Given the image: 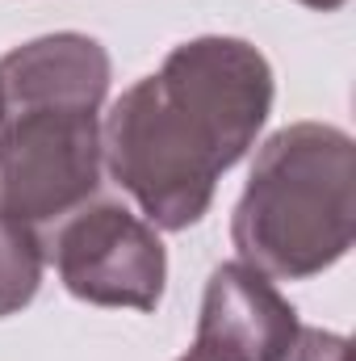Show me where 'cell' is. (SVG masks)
Here are the masks:
<instances>
[{"label": "cell", "instance_id": "obj_1", "mask_svg": "<svg viewBox=\"0 0 356 361\" xmlns=\"http://www.w3.org/2000/svg\"><path fill=\"white\" fill-rule=\"evenodd\" d=\"M272 109V68L243 38L205 34L168 51L101 122V156L151 227L205 219L218 177L235 169Z\"/></svg>", "mask_w": 356, "mask_h": 361}, {"label": "cell", "instance_id": "obj_2", "mask_svg": "<svg viewBox=\"0 0 356 361\" xmlns=\"http://www.w3.org/2000/svg\"><path fill=\"white\" fill-rule=\"evenodd\" d=\"M356 235V147L327 122H293L260 147L231 214L239 261L306 281L348 257Z\"/></svg>", "mask_w": 356, "mask_h": 361}, {"label": "cell", "instance_id": "obj_3", "mask_svg": "<svg viewBox=\"0 0 356 361\" xmlns=\"http://www.w3.org/2000/svg\"><path fill=\"white\" fill-rule=\"evenodd\" d=\"M101 109H0V214L42 227L80 210L101 185Z\"/></svg>", "mask_w": 356, "mask_h": 361}, {"label": "cell", "instance_id": "obj_4", "mask_svg": "<svg viewBox=\"0 0 356 361\" xmlns=\"http://www.w3.org/2000/svg\"><path fill=\"white\" fill-rule=\"evenodd\" d=\"M51 261L72 298L92 307L155 311L168 281V252L147 219L122 202H84L51 240Z\"/></svg>", "mask_w": 356, "mask_h": 361}, {"label": "cell", "instance_id": "obj_5", "mask_svg": "<svg viewBox=\"0 0 356 361\" xmlns=\"http://www.w3.org/2000/svg\"><path fill=\"white\" fill-rule=\"evenodd\" d=\"M302 319L272 277L243 261L210 273L193 349L210 361H281Z\"/></svg>", "mask_w": 356, "mask_h": 361}, {"label": "cell", "instance_id": "obj_6", "mask_svg": "<svg viewBox=\"0 0 356 361\" xmlns=\"http://www.w3.org/2000/svg\"><path fill=\"white\" fill-rule=\"evenodd\" d=\"M109 51L89 34H46L0 59V109L17 105H89L109 92Z\"/></svg>", "mask_w": 356, "mask_h": 361}, {"label": "cell", "instance_id": "obj_7", "mask_svg": "<svg viewBox=\"0 0 356 361\" xmlns=\"http://www.w3.org/2000/svg\"><path fill=\"white\" fill-rule=\"evenodd\" d=\"M42 269H46V248L38 240V227L0 214V319L34 302Z\"/></svg>", "mask_w": 356, "mask_h": 361}, {"label": "cell", "instance_id": "obj_8", "mask_svg": "<svg viewBox=\"0 0 356 361\" xmlns=\"http://www.w3.org/2000/svg\"><path fill=\"white\" fill-rule=\"evenodd\" d=\"M281 361H348V336L323 328H298L289 353Z\"/></svg>", "mask_w": 356, "mask_h": 361}, {"label": "cell", "instance_id": "obj_9", "mask_svg": "<svg viewBox=\"0 0 356 361\" xmlns=\"http://www.w3.org/2000/svg\"><path fill=\"white\" fill-rule=\"evenodd\" d=\"M298 4H306V8H319V13H336V8H344L348 0H298Z\"/></svg>", "mask_w": 356, "mask_h": 361}, {"label": "cell", "instance_id": "obj_10", "mask_svg": "<svg viewBox=\"0 0 356 361\" xmlns=\"http://www.w3.org/2000/svg\"><path fill=\"white\" fill-rule=\"evenodd\" d=\"M180 361H210V357H201L197 349H189V353H184V357H180Z\"/></svg>", "mask_w": 356, "mask_h": 361}]
</instances>
